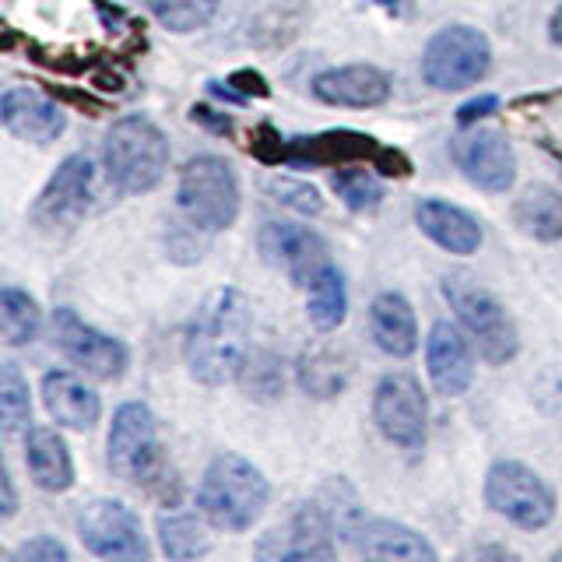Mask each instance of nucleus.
I'll return each mask as SVG.
<instances>
[{
  "mask_svg": "<svg viewBox=\"0 0 562 562\" xmlns=\"http://www.w3.org/2000/svg\"><path fill=\"white\" fill-rule=\"evenodd\" d=\"M254 310L239 289L225 285L204 295L183 330L187 373L204 386H225L243 376L250 359Z\"/></svg>",
  "mask_w": 562,
  "mask_h": 562,
  "instance_id": "obj_1",
  "label": "nucleus"
},
{
  "mask_svg": "<svg viewBox=\"0 0 562 562\" xmlns=\"http://www.w3.org/2000/svg\"><path fill=\"white\" fill-rule=\"evenodd\" d=\"M271 499V485L263 471L239 453H218L204 468L198 485V509L218 531L243 535L263 517Z\"/></svg>",
  "mask_w": 562,
  "mask_h": 562,
  "instance_id": "obj_2",
  "label": "nucleus"
},
{
  "mask_svg": "<svg viewBox=\"0 0 562 562\" xmlns=\"http://www.w3.org/2000/svg\"><path fill=\"white\" fill-rule=\"evenodd\" d=\"M169 137L155 120L131 113L120 116L102 137V169L123 193H148L169 169Z\"/></svg>",
  "mask_w": 562,
  "mask_h": 562,
  "instance_id": "obj_3",
  "label": "nucleus"
},
{
  "mask_svg": "<svg viewBox=\"0 0 562 562\" xmlns=\"http://www.w3.org/2000/svg\"><path fill=\"white\" fill-rule=\"evenodd\" d=\"M443 299L450 303L457 324L464 327V334L479 348V356L488 366H506L520 351V334L514 316L506 313L488 289H482L479 281L464 271H450L443 278Z\"/></svg>",
  "mask_w": 562,
  "mask_h": 562,
  "instance_id": "obj_4",
  "label": "nucleus"
},
{
  "mask_svg": "<svg viewBox=\"0 0 562 562\" xmlns=\"http://www.w3.org/2000/svg\"><path fill=\"white\" fill-rule=\"evenodd\" d=\"M176 207L183 222L201 233H222L233 228L243 207V193L233 166L218 155H198L180 169V187H176Z\"/></svg>",
  "mask_w": 562,
  "mask_h": 562,
  "instance_id": "obj_5",
  "label": "nucleus"
},
{
  "mask_svg": "<svg viewBox=\"0 0 562 562\" xmlns=\"http://www.w3.org/2000/svg\"><path fill=\"white\" fill-rule=\"evenodd\" d=\"M105 464L120 482L137 488H155L166 479V457L158 443V422L148 404L127 401L120 404L105 439Z\"/></svg>",
  "mask_w": 562,
  "mask_h": 562,
  "instance_id": "obj_6",
  "label": "nucleus"
},
{
  "mask_svg": "<svg viewBox=\"0 0 562 562\" xmlns=\"http://www.w3.org/2000/svg\"><path fill=\"white\" fill-rule=\"evenodd\" d=\"M485 506L524 531H541L555 517V492L535 468L496 461L485 474Z\"/></svg>",
  "mask_w": 562,
  "mask_h": 562,
  "instance_id": "obj_7",
  "label": "nucleus"
},
{
  "mask_svg": "<svg viewBox=\"0 0 562 562\" xmlns=\"http://www.w3.org/2000/svg\"><path fill=\"white\" fill-rule=\"evenodd\" d=\"M492 67V46L485 32L471 25L439 29L422 49V78L436 92H461L479 85Z\"/></svg>",
  "mask_w": 562,
  "mask_h": 562,
  "instance_id": "obj_8",
  "label": "nucleus"
},
{
  "mask_svg": "<svg viewBox=\"0 0 562 562\" xmlns=\"http://www.w3.org/2000/svg\"><path fill=\"white\" fill-rule=\"evenodd\" d=\"M78 538L92 555L116 562H148L151 549L140 517L123 499H88L78 517Z\"/></svg>",
  "mask_w": 562,
  "mask_h": 562,
  "instance_id": "obj_9",
  "label": "nucleus"
},
{
  "mask_svg": "<svg viewBox=\"0 0 562 562\" xmlns=\"http://www.w3.org/2000/svg\"><path fill=\"white\" fill-rule=\"evenodd\" d=\"M53 345L60 348V356L67 362H75L88 376L105 380V383L120 380L131 366L127 345L120 338H110V334H102L92 324H85L70 306L53 310Z\"/></svg>",
  "mask_w": 562,
  "mask_h": 562,
  "instance_id": "obj_10",
  "label": "nucleus"
},
{
  "mask_svg": "<svg viewBox=\"0 0 562 562\" xmlns=\"http://www.w3.org/2000/svg\"><path fill=\"white\" fill-rule=\"evenodd\" d=\"M373 422L386 443L418 450L426 443L429 404L426 391L412 373H386L373 391Z\"/></svg>",
  "mask_w": 562,
  "mask_h": 562,
  "instance_id": "obj_11",
  "label": "nucleus"
},
{
  "mask_svg": "<svg viewBox=\"0 0 562 562\" xmlns=\"http://www.w3.org/2000/svg\"><path fill=\"white\" fill-rule=\"evenodd\" d=\"M334 535H338V524H334L330 509L321 503H303L285 524L257 541V559H274V562L334 559L338 555Z\"/></svg>",
  "mask_w": 562,
  "mask_h": 562,
  "instance_id": "obj_12",
  "label": "nucleus"
},
{
  "mask_svg": "<svg viewBox=\"0 0 562 562\" xmlns=\"http://www.w3.org/2000/svg\"><path fill=\"white\" fill-rule=\"evenodd\" d=\"M453 162L471 187L485 193H506L517 183V151L496 127H468L453 137Z\"/></svg>",
  "mask_w": 562,
  "mask_h": 562,
  "instance_id": "obj_13",
  "label": "nucleus"
},
{
  "mask_svg": "<svg viewBox=\"0 0 562 562\" xmlns=\"http://www.w3.org/2000/svg\"><path fill=\"white\" fill-rule=\"evenodd\" d=\"M338 535L366 559H426L436 562V549L422 538L415 527L386 520V517H366L362 509L351 503L338 517Z\"/></svg>",
  "mask_w": 562,
  "mask_h": 562,
  "instance_id": "obj_14",
  "label": "nucleus"
},
{
  "mask_svg": "<svg viewBox=\"0 0 562 562\" xmlns=\"http://www.w3.org/2000/svg\"><path fill=\"white\" fill-rule=\"evenodd\" d=\"M95 198V166L88 155H67L60 169L49 176V183L32 204V222L43 228H60L81 222L92 211Z\"/></svg>",
  "mask_w": 562,
  "mask_h": 562,
  "instance_id": "obj_15",
  "label": "nucleus"
},
{
  "mask_svg": "<svg viewBox=\"0 0 562 562\" xmlns=\"http://www.w3.org/2000/svg\"><path fill=\"white\" fill-rule=\"evenodd\" d=\"M257 246H260V257L299 289H310L313 278L330 263L327 260V243L306 225L268 222L257 233Z\"/></svg>",
  "mask_w": 562,
  "mask_h": 562,
  "instance_id": "obj_16",
  "label": "nucleus"
},
{
  "mask_svg": "<svg viewBox=\"0 0 562 562\" xmlns=\"http://www.w3.org/2000/svg\"><path fill=\"white\" fill-rule=\"evenodd\" d=\"M383 145L362 131H324L316 137H289L285 166L316 169V166H359L369 162L376 169Z\"/></svg>",
  "mask_w": 562,
  "mask_h": 562,
  "instance_id": "obj_17",
  "label": "nucleus"
},
{
  "mask_svg": "<svg viewBox=\"0 0 562 562\" xmlns=\"http://www.w3.org/2000/svg\"><path fill=\"white\" fill-rule=\"evenodd\" d=\"M0 123L18 140L29 145H53L67 131V113L49 95L35 92V88H8L0 95Z\"/></svg>",
  "mask_w": 562,
  "mask_h": 562,
  "instance_id": "obj_18",
  "label": "nucleus"
},
{
  "mask_svg": "<svg viewBox=\"0 0 562 562\" xmlns=\"http://www.w3.org/2000/svg\"><path fill=\"white\" fill-rule=\"evenodd\" d=\"M310 88L324 105H341V110H376V105L391 99V78L373 64L321 70Z\"/></svg>",
  "mask_w": 562,
  "mask_h": 562,
  "instance_id": "obj_19",
  "label": "nucleus"
},
{
  "mask_svg": "<svg viewBox=\"0 0 562 562\" xmlns=\"http://www.w3.org/2000/svg\"><path fill=\"white\" fill-rule=\"evenodd\" d=\"M426 369L436 386V394L443 397H461L474 383V356L461 327L447 321L432 324L426 338Z\"/></svg>",
  "mask_w": 562,
  "mask_h": 562,
  "instance_id": "obj_20",
  "label": "nucleus"
},
{
  "mask_svg": "<svg viewBox=\"0 0 562 562\" xmlns=\"http://www.w3.org/2000/svg\"><path fill=\"white\" fill-rule=\"evenodd\" d=\"M415 222H418L422 233L439 246V250L457 254V257L479 254V246L485 239L482 222L474 218L471 211L457 207L450 201H439V198H422L415 204Z\"/></svg>",
  "mask_w": 562,
  "mask_h": 562,
  "instance_id": "obj_21",
  "label": "nucleus"
},
{
  "mask_svg": "<svg viewBox=\"0 0 562 562\" xmlns=\"http://www.w3.org/2000/svg\"><path fill=\"white\" fill-rule=\"evenodd\" d=\"M43 404L57 426L75 429V432L95 429L102 418L99 394L75 373H67V369H49L43 376Z\"/></svg>",
  "mask_w": 562,
  "mask_h": 562,
  "instance_id": "obj_22",
  "label": "nucleus"
},
{
  "mask_svg": "<svg viewBox=\"0 0 562 562\" xmlns=\"http://www.w3.org/2000/svg\"><path fill=\"white\" fill-rule=\"evenodd\" d=\"M369 334L391 359H408L418 348V321L412 303L401 292H380L369 306Z\"/></svg>",
  "mask_w": 562,
  "mask_h": 562,
  "instance_id": "obj_23",
  "label": "nucleus"
},
{
  "mask_svg": "<svg viewBox=\"0 0 562 562\" xmlns=\"http://www.w3.org/2000/svg\"><path fill=\"white\" fill-rule=\"evenodd\" d=\"M25 468L43 492H67L75 485V457L57 429H29L25 432Z\"/></svg>",
  "mask_w": 562,
  "mask_h": 562,
  "instance_id": "obj_24",
  "label": "nucleus"
},
{
  "mask_svg": "<svg viewBox=\"0 0 562 562\" xmlns=\"http://www.w3.org/2000/svg\"><path fill=\"white\" fill-rule=\"evenodd\" d=\"M514 225L538 243L562 239V193L549 183L527 187L514 201Z\"/></svg>",
  "mask_w": 562,
  "mask_h": 562,
  "instance_id": "obj_25",
  "label": "nucleus"
},
{
  "mask_svg": "<svg viewBox=\"0 0 562 562\" xmlns=\"http://www.w3.org/2000/svg\"><path fill=\"white\" fill-rule=\"evenodd\" d=\"M348 376H351V366L341 351H334V348H310L303 351V359L295 366L299 386L316 401L338 397L348 386Z\"/></svg>",
  "mask_w": 562,
  "mask_h": 562,
  "instance_id": "obj_26",
  "label": "nucleus"
},
{
  "mask_svg": "<svg viewBox=\"0 0 562 562\" xmlns=\"http://www.w3.org/2000/svg\"><path fill=\"white\" fill-rule=\"evenodd\" d=\"M158 541H162V552L169 559H198L211 549L207 517L169 506L158 514Z\"/></svg>",
  "mask_w": 562,
  "mask_h": 562,
  "instance_id": "obj_27",
  "label": "nucleus"
},
{
  "mask_svg": "<svg viewBox=\"0 0 562 562\" xmlns=\"http://www.w3.org/2000/svg\"><path fill=\"white\" fill-rule=\"evenodd\" d=\"M306 313H310V324L321 330V334H330L345 324L348 316V289H345V274L327 263V268L313 278L310 285V299H306Z\"/></svg>",
  "mask_w": 562,
  "mask_h": 562,
  "instance_id": "obj_28",
  "label": "nucleus"
},
{
  "mask_svg": "<svg viewBox=\"0 0 562 562\" xmlns=\"http://www.w3.org/2000/svg\"><path fill=\"white\" fill-rule=\"evenodd\" d=\"M0 330H4V341L11 348L32 345L43 330V313L35 306V299L22 292L18 285L0 289Z\"/></svg>",
  "mask_w": 562,
  "mask_h": 562,
  "instance_id": "obj_29",
  "label": "nucleus"
},
{
  "mask_svg": "<svg viewBox=\"0 0 562 562\" xmlns=\"http://www.w3.org/2000/svg\"><path fill=\"white\" fill-rule=\"evenodd\" d=\"M330 190L338 193L348 211H359V215H366V211H376L383 204V198H386L383 180L373 169H366V162L338 166V172L330 176Z\"/></svg>",
  "mask_w": 562,
  "mask_h": 562,
  "instance_id": "obj_30",
  "label": "nucleus"
},
{
  "mask_svg": "<svg viewBox=\"0 0 562 562\" xmlns=\"http://www.w3.org/2000/svg\"><path fill=\"white\" fill-rule=\"evenodd\" d=\"M32 418V397H29V380L14 362L0 366V429L8 439L18 432H29Z\"/></svg>",
  "mask_w": 562,
  "mask_h": 562,
  "instance_id": "obj_31",
  "label": "nucleus"
},
{
  "mask_svg": "<svg viewBox=\"0 0 562 562\" xmlns=\"http://www.w3.org/2000/svg\"><path fill=\"white\" fill-rule=\"evenodd\" d=\"M222 0H148V11L155 14V22L176 32V35H187V32H198L207 29L211 18L218 14Z\"/></svg>",
  "mask_w": 562,
  "mask_h": 562,
  "instance_id": "obj_32",
  "label": "nucleus"
},
{
  "mask_svg": "<svg viewBox=\"0 0 562 562\" xmlns=\"http://www.w3.org/2000/svg\"><path fill=\"white\" fill-rule=\"evenodd\" d=\"M239 380L246 386V394L257 401H274L285 391V369H281V359L274 351H250Z\"/></svg>",
  "mask_w": 562,
  "mask_h": 562,
  "instance_id": "obj_33",
  "label": "nucleus"
},
{
  "mask_svg": "<svg viewBox=\"0 0 562 562\" xmlns=\"http://www.w3.org/2000/svg\"><path fill=\"white\" fill-rule=\"evenodd\" d=\"M263 190H268L278 204L292 207L295 215L316 218V215H321V211H324V198H321V190L310 187L306 180H295V176H271V180L263 183Z\"/></svg>",
  "mask_w": 562,
  "mask_h": 562,
  "instance_id": "obj_34",
  "label": "nucleus"
},
{
  "mask_svg": "<svg viewBox=\"0 0 562 562\" xmlns=\"http://www.w3.org/2000/svg\"><path fill=\"white\" fill-rule=\"evenodd\" d=\"M11 559L14 562H70V552L64 541L49 538V535H35L18 544Z\"/></svg>",
  "mask_w": 562,
  "mask_h": 562,
  "instance_id": "obj_35",
  "label": "nucleus"
},
{
  "mask_svg": "<svg viewBox=\"0 0 562 562\" xmlns=\"http://www.w3.org/2000/svg\"><path fill=\"white\" fill-rule=\"evenodd\" d=\"M250 151L268 166H285V151H289V137H281L271 123H260L250 134Z\"/></svg>",
  "mask_w": 562,
  "mask_h": 562,
  "instance_id": "obj_36",
  "label": "nucleus"
},
{
  "mask_svg": "<svg viewBox=\"0 0 562 562\" xmlns=\"http://www.w3.org/2000/svg\"><path fill=\"white\" fill-rule=\"evenodd\" d=\"M190 120L198 123V127L211 131V134H218V137H233L236 131V123L228 113H218V110H211V105H190Z\"/></svg>",
  "mask_w": 562,
  "mask_h": 562,
  "instance_id": "obj_37",
  "label": "nucleus"
},
{
  "mask_svg": "<svg viewBox=\"0 0 562 562\" xmlns=\"http://www.w3.org/2000/svg\"><path fill=\"white\" fill-rule=\"evenodd\" d=\"M228 85L236 88V92H243L246 99H268L271 95V85L263 81V75L260 70H254V67H243V70H236V75H228Z\"/></svg>",
  "mask_w": 562,
  "mask_h": 562,
  "instance_id": "obj_38",
  "label": "nucleus"
},
{
  "mask_svg": "<svg viewBox=\"0 0 562 562\" xmlns=\"http://www.w3.org/2000/svg\"><path fill=\"white\" fill-rule=\"evenodd\" d=\"M499 110V95H479V99H471V102H464L461 110H457V123L461 127H474L479 120H485L488 113H496Z\"/></svg>",
  "mask_w": 562,
  "mask_h": 562,
  "instance_id": "obj_39",
  "label": "nucleus"
},
{
  "mask_svg": "<svg viewBox=\"0 0 562 562\" xmlns=\"http://www.w3.org/2000/svg\"><path fill=\"white\" fill-rule=\"evenodd\" d=\"M0 488H4V503H0V517L11 520L14 509H18V496H14V479H11V468L4 464L0 468Z\"/></svg>",
  "mask_w": 562,
  "mask_h": 562,
  "instance_id": "obj_40",
  "label": "nucleus"
},
{
  "mask_svg": "<svg viewBox=\"0 0 562 562\" xmlns=\"http://www.w3.org/2000/svg\"><path fill=\"white\" fill-rule=\"evenodd\" d=\"M549 35H552V43H555V46H562V4H559V8H555V14H552Z\"/></svg>",
  "mask_w": 562,
  "mask_h": 562,
  "instance_id": "obj_41",
  "label": "nucleus"
},
{
  "mask_svg": "<svg viewBox=\"0 0 562 562\" xmlns=\"http://www.w3.org/2000/svg\"><path fill=\"white\" fill-rule=\"evenodd\" d=\"M376 4H380L383 11H391V14H401V8H404V0H376Z\"/></svg>",
  "mask_w": 562,
  "mask_h": 562,
  "instance_id": "obj_42",
  "label": "nucleus"
},
{
  "mask_svg": "<svg viewBox=\"0 0 562 562\" xmlns=\"http://www.w3.org/2000/svg\"><path fill=\"white\" fill-rule=\"evenodd\" d=\"M471 555H509L506 549H474Z\"/></svg>",
  "mask_w": 562,
  "mask_h": 562,
  "instance_id": "obj_43",
  "label": "nucleus"
},
{
  "mask_svg": "<svg viewBox=\"0 0 562 562\" xmlns=\"http://www.w3.org/2000/svg\"><path fill=\"white\" fill-rule=\"evenodd\" d=\"M552 559H562V549H559V552H552Z\"/></svg>",
  "mask_w": 562,
  "mask_h": 562,
  "instance_id": "obj_44",
  "label": "nucleus"
}]
</instances>
